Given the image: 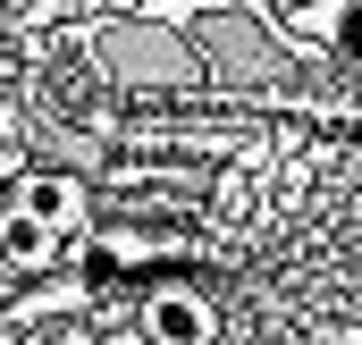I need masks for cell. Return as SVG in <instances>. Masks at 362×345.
Listing matches in <instances>:
<instances>
[{
  "mask_svg": "<svg viewBox=\"0 0 362 345\" xmlns=\"http://www.w3.org/2000/svg\"><path fill=\"white\" fill-rule=\"evenodd\" d=\"M127 8H135V0H127Z\"/></svg>",
  "mask_w": 362,
  "mask_h": 345,
  "instance_id": "5b68a950",
  "label": "cell"
},
{
  "mask_svg": "<svg viewBox=\"0 0 362 345\" xmlns=\"http://www.w3.org/2000/svg\"><path fill=\"white\" fill-rule=\"evenodd\" d=\"M76 228H85V185L59 169H25L8 211H0V261L8 269H42V261L68 253Z\"/></svg>",
  "mask_w": 362,
  "mask_h": 345,
  "instance_id": "6da1fadb",
  "label": "cell"
},
{
  "mask_svg": "<svg viewBox=\"0 0 362 345\" xmlns=\"http://www.w3.org/2000/svg\"><path fill=\"white\" fill-rule=\"evenodd\" d=\"M278 8H303V0H278Z\"/></svg>",
  "mask_w": 362,
  "mask_h": 345,
  "instance_id": "277c9868",
  "label": "cell"
},
{
  "mask_svg": "<svg viewBox=\"0 0 362 345\" xmlns=\"http://www.w3.org/2000/svg\"><path fill=\"white\" fill-rule=\"evenodd\" d=\"M329 42H337V51H346V59L362 68V0H346V8H337V25H329Z\"/></svg>",
  "mask_w": 362,
  "mask_h": 345,
  "instance_id": "3957f363",
  "label": "cell"
},
{
  "mask_svg": "<svg viewBox=\"0 0 362 345\" xmlns=\"http://www.w3.org/2000/svg\"><path fill=\"white\" fill-rule=\"evenodd\" d=\"M144 337L152 345H211L219 337V312L202 286H152L144 295Z\"/></svg>",
  "mask_w": 362,
  "mask_h": 345,
  "instance_id": "7a4b0ae2",
  "label": "cell"
}]
</instances>
